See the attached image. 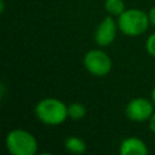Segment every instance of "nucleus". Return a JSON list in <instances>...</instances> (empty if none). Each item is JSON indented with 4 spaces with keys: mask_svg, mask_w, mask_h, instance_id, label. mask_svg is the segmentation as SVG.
Returning a JSON list of instances; mask_svg holds the SVG:
<instances>
[{
    "mask_svg": "<svg viewBox=\"0 0 155 155\" xmlns=\"http://www.w3.org/2000/svg\"><path fill=\"white\" fill-rule=\"evenodd\" d=\"M149 127H150V130L155 133V113L150 116V122H149Z\"/></svg>",
    "mask_w": 155,
    "mask_h": 155,
    "instance_id": "obj_13",
    "label": "nucleus"
},
{
    "mask_svg": "<svg viewBox=\"0 0 155 155\" xmlns=\"http://www.w3.org/2000/svg\"><path fill=\"white\" fill-rule=\"evenodd\" d=\"M6 147L12 155H34L38 150V142L31 133L13 130L6 137Z\"/></svg>",
    "mask_w": 155,
    "mask_h": 155,
    "instance_id": "obj_2",
    "label": "nucleus"
},
{
    "mask_svg": "<svg viewBox=\"0 0 155 155\" xmlns=\"http://www.w3.org/2000/svg\"><path fill=\"white\" fill-rule=\"evenodd\" d=\"M116 35V23L111 17H105L98 25L96 34H94V41L99 46H108L111 44Z\"/></svg>",
    "mask_w": 155,
    "mask_h": 155,
    "instance_id": "obj_6",
    "label": "nucleus"
},
{
    "mask_svg": "<svg viewBox=\"0 0 155 155\" xmlns=\"http://www.w3.org/2000/svg\"><path fill=\"white\" fill-rule=\"evenodd\" d=\"M151 98H153V102H154V104H155V87H154V90H153V92H151Z\"/></svg>",
    "mask_w": 155,
    "mask_h": 155,
    "instance_id": "obj_14",
    "label": "nucleus"
},
{
    "mask_svg": "<svg viewBox=\"0 0 155 155\" xmlns=\"http://www.w3.org/2000/svg\"><path fill=\"white\" fill-rule=\"evenodd\" d=\"M149 21V16H147L143 11L137 8H130L125 10L119 16L117 25L124 34L134 36L147 30Z\"/></svg>",
    "mask_w": 155,
    "mask_h": 155,
    "instance_id": "obj_3",
    "label": "nucleus"
},
{
    "mask_svg": "<svg viewBox=\"0 0 155 155\" xmlns=\"http://www.w3.org/2000/svg\"><path fill=\"white\" fill-rule=\"evenodd\" d=\"M149 19H150V22H151V24L155 27V6L150 10V12H149Z\"/></svg>",
    "mask_w": 155,
    "mask_h": 155,
    "instance_id": "obj_12",
    "label": "nucleus"
},
{
    "mask_svg": "<svg viewBox=\"0 0 155 155\" xmlns=\"http://www.w3.org/2000/svg\"><path fill=\"white\" fill-rule=\"evenodd\" d=\"M85 114H86V108L81 103H78V102L71 103L68 107V115L73 120H80L85 116Z\"/></svg>",
    "mask_w": 155,
    "mask_h": 155,
    "instance_id": "obj_9",
    "label": "nucleus"
},
{
    "mask_svg": "<svg viewBox=\"0 0 155 155\" xmlns=\"http://www.w3.org/2000/svg\"><path fill=\"white\" fill-rule=\"evenodd\" d=\"M64 145H65V149L73 154H82L86 150L85 142L78 137H74V136L68 137L64 142Z\"/></svg>",
    "mask_w": 155,
    "mask_h": 155,
    "instance_id": "obj_8",
    "label": "nucleus"
},
{
    "mask_svg": "<svg viewBox=\"0 0 155 155\" xmlns=\"http://www.w3.org/2000/svg\"><path fill=\"white\" fill-rule=\"evenodd\" d=\"M85 68L96 76L107 75L111 69V61L109 56L101 50H91L84 58Z\"/></svg>",
    "mask_w": 155,
    "mask_h": 155,
    "instance_id": "obj_4",
    "label": "nucleus"
},
{
    "mask_svg": "<svg viewBox=\"0 0 155 155\" xmlns=\"http://www.w3.org/2000/svg\"><path fill=\"white\" fill-rule=\"evenodd\" d=\"M35 114L38 119L46 125H59L69 116L68 107L56 98L40 101L35 107Z\"/></svg>",
    "mask_w": 155,
    "mask_h": 155,
    "instance_id": "obj_1",
    "label": "nucleus"
},
{
    "mask_svg": "<svg viewBox=\"0 0 155 155\" xmlns=\"http://www.w3.org/2000/svg\"><path fill=\"white\" fill-rule=\"evenodd\" d=\"M154 114V107L153 104L144 98H134L132 99L127 107H126V115L130 120L142 122Z\"/></svg>",
    "mask_w": 155,
    "mask_h": 155,
    "instance_id": "obj_5",
    "label": "nucleus"
},
{
    "mask_svg": "<svg viewBox=\"0 0 155 155\" xmlns=\"http://www.w3.org/2000/svg\"><path fill=\"white\" fill-rule=\"evenodd\" d=\"M105 10L114 16H120L125 11V4L122 0H107Z\"/></svg>",
    "mask_w": 155,
    "mask_h": 155,
    "instance_id": "obj_10",
    "label": "nucleus"
},
{
    "mask_svg": "<svg viewBox=\"0 0 155 155\" xmlns=\"http://www.w3.org/2000/svg\"><path fill=\"white\" fill-rule=\"evenodd\" d=\"M120 153L122 155H147L148 148L142 139L136 137H130L121 143Z\"/></svg>",
    "mask_w": 155,
    "mask_h": 155,
    "instance_id": "obj_7",
    "label": "nucleus"
},
{
    "mask_svg": "<svg viewBox=\"0 0 155 155\" xmlns=\"http://www.w3.org/2000/svg\"><path fill=\"white\" fill-rule=\"evenodd\" d=\"M145 48H147V51H148L151 56L155 57V33L151 34V35L148 38V40H147V42H145Z\"/></svg>",
    "mask_w": 155,
    "mask_h": 155,
    "instance_id": "obj_11",
    "label": "nucleus"
}]
</instances>
